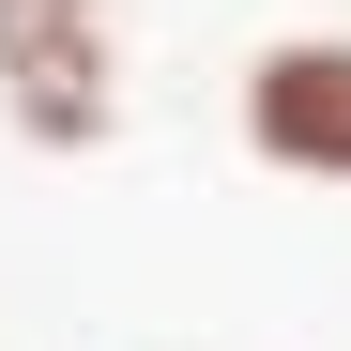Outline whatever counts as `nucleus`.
I'll return each instance as SVG.
<instances>
[{"label": "nucleus", "mask_w": 351, "mask_h": 351, "mask_svg": "<svg viewBox=\"0 0 351 351\" xmlns=\"http://www.w3.org/2000/svg\"><path fill=\"white\" fill-rule=\"evenodd\" d=\"M123 0H0V138L16 153H107L123 138Z\"/></svg>", "instance_id": "f257e3e1"}, {"label": "nucleus", "mask_w": 351, "mask_h": 351, "mask_svg": "<svg viewBox=\"0 0 351 351\" xmlns=\"http://www.w3.org/2000/svg\"><path fill=\"white\" fill-rule=\"evenodd\" d=\"M229 123L275 184H336L351 199V31H275L245 77H229Z\"/></svg>", "instance_id": "f03ea898"}]
</instances>
